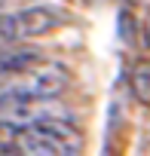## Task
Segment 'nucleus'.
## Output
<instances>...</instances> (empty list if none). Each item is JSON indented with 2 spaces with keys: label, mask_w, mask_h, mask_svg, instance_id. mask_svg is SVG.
Masks as SVG:
<instances>
[{
  "label": "nucleus",
  "mask_w": 150,
  "mask_h": 156,
  "mask_svg": "<svg viewBox=\"0 0 150 156\" xmlns=\"http://www.w3.org/2000/svg\"><path fill=\"white\" fill-rule=\"evenodd\" d=\"M132 95L141 104H150V61H138L132 70Z\"/></svg>",
  "instance_id": "obj_6"
},
{
  "label": "nucleus",
  "mask_w": 150,
  "mask_h": 156,
  "mask_svg": "<svg viewBox=\"0 0 150 156\" xmlns=\"http://www.w3.org/2000/svg\"><path fill=\"white\" fill-rule=\"evenodd\" d=\"M67 113V107L58 104V98H22V95H9V92H0V132H22L40 119L49 116H61Z\"/></svg>",
  "instance_id": "obj_3"
},
{
  "label": "nucleus",
  "mask_w": 150,
  "mask_h": 156,
  "mask_svg": "<svg viewBox=\"0 0 150 156\" xmlns=\"http://www.w3.org/2000/svg\"><path fill=\"white\" fill-rule=\"evenodd\" d=\"M141 40H144V46L150 49V9H147V16H144V22H141Z\"/></svg>",
  "instance_id": "obj_7"
},
{
  "label": "nucleus",
  "mask_w": 150,
  "mask_h": 156,
  "mask_svg": "<svg viewBox=\"0 0 150 156\" xmlns=\"http://www.w3.org/2000/svg\"><path fill=\"white\" fill-rule=\"evenodd\" d=\"M37 61H43V52L37 46H28V40L3 46L0 49V83H6V80H12V76L25 73Z\"/></svg>",
  "instance_id": "obj_5"
},
{
  "label": "nucleus",
  "mask_w": 150,
  "mask_h": 156,
  "mask_svg": "<svg viewBox=\"0 0 150 156\" xmlns=\"http://www.w3.org/2000/svg\"><path fill=\"white\" fill-rule=\"evenodd\" d=\"M12 147L25 156H77L83 150V135L73 126L70 113H61L16 132Z\"/></svg>",
  "instance_id": "obj_1"
},
{
  "label": "nucleus",
  "mask_w": 150,
  "mask_h": 156,
  "mask_svg": "<svg viewBox=\"0 0 150 156\" xmlns=\"http://www.w3.org/2000/svg\"><path fill=\"white\" fill-rule=\"evenodd\" d=\"M70 86V73L64 64L58 61H37L34 67H28L25 73L12 76L0 86V92H9V95H22V98H61Z\"/></svg>",
  "instance_id": "obj_2"
},
{
  "label": "nucleus",
  "mask_w": 150,
  "mask_h": 156,
  "mask_svg": "<svg viewBox=\"0 0 150 156\" xmlns=\"http://www.w3.org/2000/svg\"><path fill=\"white\" fill-rule=\"evenodd\" d=\"M135 3H138V0H135Z\"/></svg>",
  "instance_id": "obj_10"
},
{
  "label": "nucleus",
  "mask_w": 150,
  "mask_h": 156,
  "mask_svg": "<svg viewBox=\"0 0 150 156\" xmlns=\"http://www.w3.org/2000/svg\"><path fill=\"white\" fill-rule=\"evenodd\" d=\"M3 46H9V37L3 34V28H0V49H3Z\"/></svg>",
  "instance_id": "obj_8"
},
{
  "label": "nucleus",
  "mask_w": 150,
  "mask_h": 156,
  "mask_svg": "<svg viewBox=\"0 0 150 156\" xmlns=\"http://www.w3.org/2000/svg\"><path fill=\"white\" fill-rule=\"evenodd\" d=\"M0 6H3V0H0Z\"/></svg>",
  "instance_id": "obj_9"
},
{
  "label": "nucleus",
  "mask_w": 150,
  "mask_h": 156,
  "mask_svg": "<svg viewBox=\"0 0 150 156\" xmlns=\"http://www.w3.org/2000/svg\"><path fill=\"white\" fill-rule=\"evenodd\" d=\"M58 25H61V16L52 6H28V9H16V12H0V28L9 37V43L46 37Z\"/></svg>",
  "instance_id": "obj_4"
}]
</instances>
